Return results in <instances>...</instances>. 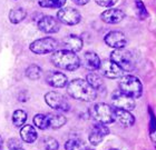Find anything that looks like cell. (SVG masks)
Returning <instances> with one entry per match:
<instances>
[{
    "mask_svg": "<svg viewBox=\"0 0 156 150\" xmlns=\"http://www.w3.org/2000/svg\"><path fill=\"white\" fill-rule=\"evenodd\" d=\"M125 18V12L123 10L116 8H109L101 13V19L106 23H118Z\"/></svg>",
    "mask_w": 156,
    "mask_h": 150,
    "instance_id": "5bb4252c",
    "label": "cell"
},
{
    "mask_svg": "<svg viewBox=\"0 0 156 150\" xmlns=\"http://www.w3.org/2000/svg\"><path fill=\"white\" fill-rule=\"evenodd\" d=\"M109 150H119V149H116V148H112V149H109Z\"/></svg>",
    "mask_w": 156,
    "mask_h": 150,
    "instance_id": "e575fe53",
    "label": "cell"
},
{
    "mask_svg": "<svg viewBox=\"0 0 156 150\" xmlns=\"http://www.w3.org/2000/svg\"><path fill=\"white\" fill-rule=\"evenodd\" d=\"M42 146L45 150H58L59 144L55 138L52 137H46L42 139Z\"/></svg>",
    "mask_w": 156,
    "mask_h": 150,
    "instance_id": "83f0119b",
    "label": "cell"
},
{
    "mask_svg": "<svg viewBox=\"0 0 156 150\" xmlns=\"http://www.w3.org/2000/svg\"><path fill=\"white\" fill-rule=\"evenodd\" d=\"M94 1L101 7H113L116 5L118 0H94Z\"/></svg>",
    "mask_w": 156,
    "mask_h": 150,
    "instance_id": "4dcf8cb0",
    "label": "cell"
},
{
    "mask_svg": "<svg viewBox=\"0 0 156 150\" xmlns=\"http://www.w3.org/2000/svg\"><path fill=\"white\" fill-rule=\"evenodd\" d=\"M98 70L101 71V73L104 76V77L109 78V79L119 78V77L123 76V70H122L114 61H112L111 59H109V60L101 61V65H99Z\"/></svg>",
    "mask_w": 156,
    "mask_h": 150,
    "instance_id": "30bf717a",
    "label": "cell"
},
{
    "mask_svg": "<svg viewBox=\"0 0 156 150\" xmlns=\"http://www.w3.org/2000/svg\"><path fill=\"white\" fill-rule=\"evenodd\" d=\"M50 59L55 67L67 71H75L80 67V59L76 52L67 49L55 50Z\"/></svg>",
    "mask_w": 156,
    "mask_h": 150,
    "instance_id": "7a4b0ae2",
    "label": "cell"
},
{
    "mask_svg": "<svg viewBox=\"0 0 156 150\" xmlns=\"http://www.w3.org/2000/svg\"><path fill=\"white\" fill-rule=\"evenodd\" d=\"M86 81H87L88 84L96 90V91H98V90L104 86V82H103L101 77V76H98L97 73H95V72L88 73L87 77H86Z\"/></svg>",
    "mask_w": 156,
    "mask_h": 150,
    "instance_id": "7402d4cb",
    "label": "cell"
},
{
    "mask_svg": "<svg viewBox=\"0 0 156 150\" xmlns=\"http://www.w3.org/2000/svg\"><path fill=\"white\" fill-rule=\"evenodd\" d=\"M111 60L114 61L123 71H132L136 66V60L133 53L125 48L115 49L111 53Z\"/></svg>",
    "mask_w": 156,
    "mask_h": 150,
    "instance_id": "5b68a950",
    "label": "cell"
},
{
    "mask_svg": "<svg viewBox=\"0 0 156 150\" xmlns=\"http://www.w3.org/2000/svg\"><path fill=\"white\" fill-rule=\"evenodd\" d=\"M89 116L94 119L96 122L103 124H113L115 121V114H114V108H112L107 104H94L93 107L89 108Z\"/></svg>",
    "mask_w": 156,
    "mask_h": 150,
    "instance_id": "277c9868",
    "label": "cell"
},
{
    "mask_svg": "<svg viewBox=\"0 0 156 150\" xmlns=\"http://www.w3.org/2000/svg\"><path fill=\"white\" fill-rule=\"evenodd\" d=\"M115 120H117L124 127H132L135 124V117L130 114V111L124 110V109H117L114 108Z\"/></svg>",
    "mask_w": 156,
    "mask_h": 150,
    "instance_id": "e0dca14e",
    "label": "cell"
},
{
    "mask_svg": "<svg viewBox=\"0 0 156 150\" xmlns=\"http://www.w3.org/2000/svg\"><path fill=\"white\" fill-rule=\"evenodd\" d=\"M135 6H136V9H137V15L140 17V20H144L146 19L147 17H148V12H147V9L145 5L143 3L142 0H135Z\"/></svg>",
    "mask_w": 156,
    "mask_h": 150,
    "instance_id": "f1b7e54d",
    "label": "cell"
},
{
    "mask_svg": "<svg viewBox=\"0 0 156 150\" xmlns=\"http://www.w3.org/2000/svg\"><path fill=\"white\" fill-rule=\"evenodd\" d=\"M66 150H87V146L84 144V141H81L78 138H73L66 141L65 144Z\"/></svg>",
    "mask_w": 156,
    "mask_h": 150,
    "instance_id": "d4e9b609",
    "label": "cell"
},
{
    "mask_svg": "<svg viewBox=\"0 0 156 150\" xmlns=\"http://www.w3.org/2000/svg\"><path fill=\"white\" fill-rule=\"evenodd\" d=\"M119 78L120 79L118 81L119 91L129 96L133 99L140 98L143 94V85H142L140 79L132 75L122 76Z\"/></svg>",
    "mask_w": 156,
    "mask_h": 150,
    "instance_id": "3957f363",
    "label": "cell"
},
{
    "mask_svg": "<svg viewBox=\"0 0 156 150\" xmlns=\"http://www.w3.org/2000/svg\"><path fill=\"white\" fill-rule=\"evenodd\" d=\"M101 58L98 57L97 53L91 51H87L84 55L83 59L80 60V65H83L85 68L89 70V71H96L99 68L101 65Z\"/></svg>",
    "mask_w": 156,
    "mask_h": 150,
    "instance_id": "2e32d148",
    "label": "cell"
},
{
    "mask_svg": "<svg viewBox=\"0 0 156 150\" xmlns=\"http://www.w3.org/2000/svg\"><path fill=\"white\" fill-rule=\"evenodd\" d=\"M104 41L108 47H111L113 49L124 48L127 43V39L126 37H125V35H124V32L118 31V30H114V31L108 32L105 36Z\"/></svg>",
    "mask_w": 156,
    "mask_h": 150,
    "instance_id": "8fae6325",
    "label": "cell"
},
{
    "mask_svg": "<svg viewBox=\"0 0 156 150\" xmlns=\"http://www.w3.org/2000/svg\"><path fill=\"white\" fill-rule=\"evenodd\" d=\"M58 48V41L51 37H46L41 39H37L30 43L29 49L36 55H47L54 52Z\"/></svg>",
    "mask_w": 156,
    "mask_h": 150,
    "instance_id": "8992f818",
    "label": "cell"
},
{
    "mask_svg": "<svg viewBox=\"0 0 156 150\" xmlns=\"http://www.w3.org/2000/svg\"><path fill=\"white\" fill-rule=\"evenodd\" d=\"M2 147H3V139H2V137L0 136V150L2 149Z\"/></svg>",
    "mask_w": 156,
    "mask_h": 150,
    "instance_id": "d6a6232c",
    "label": "cell"
},
{
    "mask_svg": "<svg viewBox=\"0 0 156 150\" xmlns=\"http://www.w3.org/2000/svg\"><path fill=\"white\" fill-rule=\"evenodd\" d=\"M64 46L66 47V49L73 52H78L83 49L84 46V41L80 37L76 36V35H69L64 39Z\"/></svg>",
    "mask_w": 156,
    "mask_h": 150,
    "instance_id": "ac0fdd59",
    "label": "cell"
},
{
    "mask_svg": "<svg viewBox=\"0 0 156 150\" xmlns=\"http://www.w3.org/2000/svg\"><path fill=\"white\" fill-rule=\"evenodd\" d=\"M73 1H74L76 5H78V6H85L86 3H88L89 0H73Z\"/></svg>",
    "mask_w": 156,
    "mask_h": 150,
    "instance_id": "1f68e13d",
    "label": "cell"
},
{
    "mask_svg": "<svg viewBox=\"0 0 156 150\" xmlns=\"http://www.w3.org/2000/svg\"><path fill=\"white\" fill-rule=\"evenodd\" d=\"M20 137L23 139V142L26 144H33L37 140L38 134L36 129L31 124H23L20 129Z\"/></svg>",
    "mask_w": 156,
    "mask_h": 150,
    "instance_id": "d6986e66",
    "label": "cell"
},
{
    "mask_svg": "<svg viewBox=\"0 0 156 150\" xmlns=\"http://www.w3.org/2000/svg\"><path fill=\"white\" fill-rule=\"evenodd\" d=\"M34 124H35L38 129H40V130H46V129L50 128L48 116L44 114H37L36 116L34 117Z\"/></svg>",
    "mask_w": 156,
    "mask_h": 150,
    "instance_id": "603a6c76",
    "label": "cell"
},
{
    "mask_svg": "<svg viewBox=\"0 0 156 150\" xmlns=\"http://www.w3.org/2000/svg\"><path fill=\"white\" fill-rule=\"evenodd\" d=\"M39 6L42 8H50V9H59L65 6L66 0H40Z\"/></svg>",
    "mask_w": 156,
    "mask_h": 150,
    "instance_id": "484cf974",
    "label": "cell"
},
{
    "mask_svg": "<svg viewBox=\"0 0 156 150\" xmlns=\"http://www.w3.org/2000/svg\"><path fill=\"white\" fill-rule=\"evenodd\" d=\"M66 86H67V94L73 99L91 102L97 98V91L84 79H74Z\"/></svg>",
    "mask_w": 156,
    "mask_h": 150,
    "instance_id": "6da1fadb",
    "label": "cell"
},
{
    "mask_svg": "<svg viewBox=\"0 0 156 150\" xmlns=\"http://www.w3.org/2000/svg\"><path fill=\"white\" fill-rule=\"evenodd\" d=\"M46 82L54 88H64L68 84L67 76L62 72L50 71L46 77Z\"/></svg>",
    "mask_w": 156,
    "mask_h": 150,
    "instance_id": "9a60e30c",
    "label": "cell"
},
{
    "mask_svg": "<svg viewBox=\"0 0 156 150\" xmlns=\"http://www.w3.org/2000/svg\"><path fill=\"white\" fill-rule=\"evenodd\" d=\"M27 121V114L23 110H16L12 114V124L15 127L21 128Z\"/></svg>",
    "mask_w": 156,
    "mask_h": 150,
    "instance_id": "cb8c5ba5",
    "label": "cell"
},
{
    "mask_svg": "<svg viewBox=\"0 0 156 150\" xmlns=\"http://www.w3.org/2000/svg\"><path fill=\"white\" fill-rule=\"evenodd\" d=\"M109 134V129H108L105 124H99V122H96V124L93 126L90 132H89V136H88V140L91 145L94 146H97L103 141L105 136H107Z\"/></svg>",
    "mask_w": 156,
    "mask_h": 150,
    "instance_id": "4fadbf2b",
    "label": "cell"
},
{
    "mask_svg": "<svg viewBox=\"0 0 156 150\" xmlns=\"http://www.w3.org/2000/svg\"><path fill=\"white\" fill-rule=\"evenodd\" d=\"M57 19L59 22H62L68 26H75L80 22L81 16L79 11L72 7H62L59 8L57 12Z\"/></svg>",
    "mask_w": 156,
    "mask_h": 150,
    "instance_id": "ba28073f",
    "label": "cell"
},
{
    "mask_svg": "<svg viewBox=\"0 0 156 150\" xmlns=\"http://www.w3.org/2000/svg\"><path fill=\"white\" fill-rule=\"evenodd\" d=\"M112 104L113 107L117 108V109H124V110L132 111L134 110V108L136 106L135 100L132 97L125 95L119 90L113 92L112 95Z\"/></svg>",
    "mask_w": 156,
    "mask_h": 150,
    "instance_id": "9c48e42d",
    "label": "cell"
},
{
    "mask_svg": "<svg viewBox=\"0 0 156 150\" xmlns=\"http://www.w3.org/2000/svg\"><path fill=\"white\" fill-rule=\"evenodd\" d=\"M7 146H8V148H9L10 150L17 149V148H21V141H20L19 139H17V138H11V139L8 140Z\"/></svg>",
    "mask_w": 156,
    "mask_h": 150,
    "instance_id": "f546056e",
    "label": "cell"
},
{
    "mask_svg": "<svg viewBox=\"0 0 156 150\" xmlns=\"http://www.w3.org/2000/svg\"><path fill=\"white\" fill-rule=\"evenodd\" d=\"M12 150H25V149H23V148H17V149H12Z\"/></svg>",
    "mask_w": 156,
    "mask_h": 150,
    "instance_id": "836d02e7",
    "label": "cell"
},
{
    "mask_svg": "<svg viewBox=\"0 0 156 150\" xmlns=\"http://www.w3.org/2000/svg\"><path fill=\"white\" fill-rule=\"evenodd\" d=\"M87 150H94V149H89V148H87Z\"/></svg>",
    "mask_w": 156,
    "mask_h": 150,
    "instance_id": "d590c367",
    "label": "cell"
},
{
    "mask_svg": "<svg viewBox=\"0 0 156 150\" xmlns=\"http://www.w3.org/2000/svg\"><path fill=\"white\" fill-rule=\"evenodd\" d=\"M27 17V11L23 8H15V9H11L9 12V20L10 22L13 23V25H17V23H20L21 21L26 19Z\"/></svg>",
    "mask_w": 156,
    "mask_h": 150,
    "instance_id": "ffe728a7",
    "label": "cell"
},
{
    "mask_svg": "<svg viewBox=\"0 0 156 150\" xmlns=\"http://www.w3.org/2000/svg\"><path fill=\"white\" fill-rule=\"evenodd\" d=\"M41 68L37 65H31L26 69V77L30 80H38L41 76Z\"/></svg>",
    "mask_w": 156,
    "mask_h": 150,
    "instance_id": "4316f807",
    "label": "cell"
},
{
    "mask_svg": "<svg viewBox=\"0 0 156 150\" xmlns=\"http://www.w3.org/2000/svg\"><path fill=\"white\" fill-rule=\"evenodd\" d=\"M45 101L49 107L57 111H68L70 109V104L65 98V96L56 91H49L45 95Z\"/></svg>",
    "mask_w": 156,
    "mask_h": 150,
    "instance_id": "52a82bcc",
    "label": "cell"
},
{
    "mask_svg": "<svg viewBox=\"0 0 156 150\" xmlns=\"http://www.w3.org/2000/svg\"><path fill=\"white\" fill-rule=\"evenodd\" d=\"M49 119V126L51 129H58V128H62L64 124L67 122V119H66L65 116L59 114H47Z\"/></svg>",
    "mask_w": 156,
    "mask_h": 150,
    "instance_id": "44dd1931",
    "label": "cell"
},
{
    "mask_svg": "<svg viewBox=\"0 0 156 150\" xmlns=\"http://www.w3.org/2000/svg\"><path fill=\"white\" fill-rule=\"evenodd\" d=\"M38 29L45 33H56L60 30V22L52 16H44L38 20Z\"/></svg>",
    "mask_w": 156,
    "mask_h": 150,
    "instance_id": "7c38bea8",
    "label": "cell"
}]
</instances>
